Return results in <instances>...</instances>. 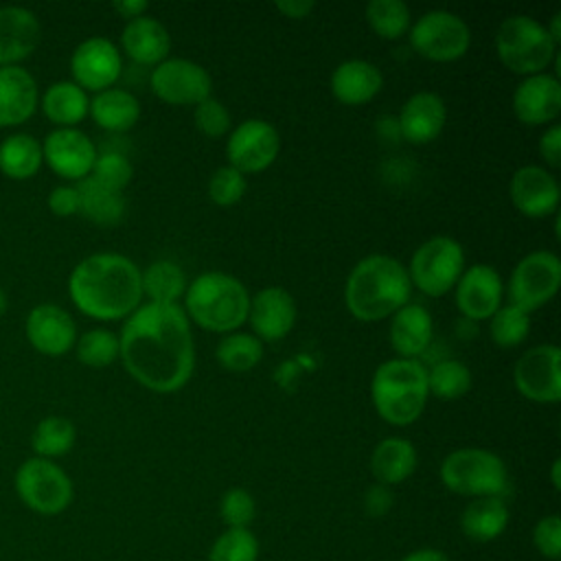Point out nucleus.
I'll return each instance as SVG.
<instances>
[{"label":"nucleus","instance_id":"nucleus-18","mask_svg":"<svg viewBox=\"0 0 561 561\" xmlns=\"http://www.w3.org/2000/svg\"><path fill=\"white\" fill-rule=\"evenodd\" d=\"M26 340L48 357L66 355L77 342V324L72 316L53 302L35 305L26 316Z\"/></svg>","mask_w":561,"mask_h":561},{"label":"nucleus","instance_id":"nucleus-9","mask_svg":"<svg viewBox=\"0 0 561 561\" xmlns=\"http://www.w3.org/2000/svg\"><path fill=\"white\" fill-rule=\"evenodd\" d=\"M405 270L419 291L438 298L454 289L465 272V250L454 237L436 234L414 250Z\"/></svg>","mask_w":561,"mask_h":561},{"label":"nucleus","instance_id":"nucleus-2","mask_svg":"<svg viewBox=\"0 0 561 561\" xmlns=\"http://www.w3.org/2000/svg\"><path fill=\"white\" fill-rule=\"evenodd\" d=\"M75 307L94 320H121L140 307L138 265L118 252H96L81 259L68 278Z\"/></svg>","mask_w":561,"mask_h":561},{"label":"nucleus","instance_id":"nucleus-41","mask_svg":"<svg viewBox=\"0 0 561 561\" xmlns=\"http://www.w3.org/2000/svg\"><path fill=\"white\" fill-rule=\"evenodd\" d=\"M77 359L88 368H105L118 357V335L107 329H90L75 342Z\"/></svg>","mask_w":561,"mask_h":561},{"label":"nucleus","instance_id":"nucleus-43","mask_svg":"<svg viewBox=\"0 0 561 561\" xmlns=\"http://www.w3.org/2000/svg\"><path fill=\"white\" fill-rule=\"evenodd\" d=\"M256 515V502L241 486L228 489L219 500V517L228 528H248Z\"/></svg>","mask_w":561,"mask_h":561},{"label":"nucleus","instance_id":"nucleus-10","mask_svg":"<svg viewBox=\"0 0 561 561\" xmlns=\"http://www.w3.org/2000/svg\"><path fill=\"white\" fill-rule=\"evenodd\" d=\"M410 44L425 59L456 61L469 50L471 31L460 15L432 9L410 26Z\"/></svg>","mask_w":561,"mask_h":561},{"label":"nucleus","instance_id":"nucleus-23","mask_svg":"<svg viewBox=\"0 0 561 561\" xmlns=\"http://www.w3.org/2000/svg\"><path fill=\"white\" fill-rule=\"evenodd\" d=\"M447 121L445 101L436 92H414L401 107L397 127L412 145H427L443 131Z\"/></svg>","mask_w":561,"mask_h":561},{"label":"nucleus","instance_id":"nucleus-13","mask_svg":"<svg viewBox=\"0 0 561 561\" xmlns=\"http://www.w3.org/2000/svg\"><path fill=\"white\" fill-rule=\"evenodd\" d=\"M151 92L171 105H197L206 96H210V75L204 66L184 59V57H167L158 66H153L149 77Z\"/></svg>","mask_w":561,"mask_h":561},{"label":"nucleus","instance_id":"nucleus-34","mask_svg":"<svg viewBox=\"0 0 561 561\" xmlns=\"http://www.w3.org/2000/svg\"><path fill=\"white\" fill-rule=\"evenodd\" d=\"M79 191V215L99 224V226H114L125 215V197L118 191L105 188L92 178H83L77 184Z\"/></svg>","mask_w":561,"mask_h":561},{"label":"nucleus","instance_id":"nucleus-1","mask_svg":"<svg viewBox=\"0 0 561 561\" xmlns=\"http://www.w3.org/2000/svg\"><path fill=\"white\" fill-rule=\"evenodd\" d=\"M118 357L127 373L158 394L186 386L195 366L191 320L180 305L145 302L131 311L118 335Z\"/></svg>","mask_w":561,"mask_h":561},{"label":"nucleus","instance_id":"nucleus-27","mask_svg":"<svg viewBox=\"0 0 561 561\" xmlns=\"http://www.w3.org/2000/svg\"><path fill=\"white\" fill-rule=\"evenodd\" d=\"M383 85L381 70L366 59H346L331 72V92L340 103H368Z\"/></svg>","mask_w":561,"mask_h":561},{"label":"nucleus","instance_id":"nucleus-14","mask_svg":"<svg viewBox=\"0 0 561 561\" xmlns=\"http://www.w3.org/2000/svg\"><path fill=\"white\" fill-rule=\"evenodd\" d=\"M559 357L557 344H537L522 353L513 366V381L519 394L537 403H557L561 399Z\"/></svg>","mask_w":561,"mask_h":561},{"label":"nucleus","instance_id":"nucleus-37","mask_svg":"<svg viewBox=\"0 0 561 561\" xmlns=\"http://www.w3.org/2000/svg\"><path fill=\"white\" fill-rule=\"evenodd\" d=\"M471 388V370L460 359L436 362L427 370V390L438 399H458Z\"/></svg>","mask_w":561,"mask_h":561},{"label":"nucleus","instance_id":"nucleus-20","mask_svg":"<svg viewBox=\"0 0 561 561\" xmlns=\"http://www.w3.org/2000/svg\"><path fill=\"white\" fill-rule=\"evenodd\" d=\"M296 302L283 287H263L250 296L248 322L261 342L283 340L296 324Z\"/></svg>","mask_w":561,"mask_h":561},{"label":"nucleus","instance_id":"nucleus-3","mask_svg":"<svg viewBox=\"0 0 561 561\" xmlns=\"http://www.w3.org/2000/svg\"><path fill=\"white\" fill-rule=\"evenodd\" d=\"M410 291L412 283L401 261L388 254H368L353 265L346 278L344 302L353 318L377 322L408 305Z\"/></svg>","mask_w":561,"mask_h":561},{"label":"nucleus","instance_id":"nucleus-16","mask_svg":"<svg viewBox=\"0 0 561 561\" xmlns=\"http://www.w3.org/2000/svg\"><path fill=\"white\" fill-rule=\"evenodd\" d=\"M44 162L64 180L81 182L90 175L96 160V147L77 127H57L42 142Z\"/></svg>","mask_w":561,"mask_h":561},{"label":"nucleus","instance_id":"nucleus-22","mask_svg":"<svg viewBox=\"0 0 561 561\" xmlns=\"http://www.w3.org/2000/svg\"><path fill=\"white\" fill-rule=\"evenodd\" d=\"M42 37V24L37 15L18 4L0 7V68L20 66L33 55Z\"/></svg>","mask_w":561,"mask_h":561},{"label":"nucleus","instance_id":"nucleus-31","mask_svg":"<svg viewBox=\"0 0 561 561\" xmlns=\"http://www.w3.org/2000/svg\"><path fill=\"white\" fill-rule=\"evenodd\" d=\"M44 116L57 127H75L88 116L90 99L75 81H55L42 94Z\"/></svg>","mask_w":561,"mask_h":561},{"label":"nucleus","instance_id":"nucleus-30","mask_svg":"<svg viewBox=\"0 0 561 561\" xmlns=\"http://www.w3.org/2000/svg\"><path fill=\"white\" fill-rule=\"evenodd\" d=\"M88 112L99 127L107 131H127L140 118V103L129 90L107 88L90 99Z\"/></svg>","mask_w":561,"mask_h":561},{"label":"nucleus","instance_id":"nucleus-12","mask_svg":"<svg viewBox=\"0 0 561 561\" xmlns=\"http://www.w3.org/2000/svg\"><path fill=\"white\" fill-rule=\"evenodd\" d=\"M280 151L278 129L263 118H245L230 134L226 142V158L239 173H259L267 169Z\"/></svg>","mask_w":561,"mask_h":561},{"label":"nucleus","instance_id":"nucleus-42","mask_svg":"<svg viewBox=\"0 0 561 561\" xmlns=\"http://www.w3.org/2000/svg\"><path fill=\"white\" fill-rule=\"evenodd\" d=\"M131 175H134V167L123 153L101 151V153H96V160H94L88 178H92L94 182H99L105 188L123 193V188L131 182Z\"/></svg>","mask_w":561,"mask_h":561},{"label":"nucleus","instance_id":"nucleus-6","mask_svg":"<svg viewBox=\"0 0 561 561\" xmlns=\"http://www.w3.org/2000/svg\"><path fill=\"white\" fill-rule=\"evenodd\" d=\"M440 482L456 495L502 497L508 495V471L504 460L482 447L449 451L438 469Z\"/></svg>","mask_w":561,"mask_h":561},{"label":"nucleus","instance_id":"nucleus-4","mask_svg":"<svg viewBox=\"0 0 561 561\" xmlns=\"http://www.w3.org/2000/svg\"><path fill=\"white\" fill-rule=\"evenodd\" d=\"M250 294L245 285L226 272H204L184 291V313L197 327L213 333H232L248 320Z\"/></svg>","mask_w":561,"mask_h":561},{"label":"nucleus","instance_id":"nucleus-53","mask_svg":"<svg viewBox=\"0 0 561 561\" xmlns=\"http://www.w3.org/2000/svg\"><path fill=\"white\" fill-rule=\"evenodd\" d=\"M559 471H561V460L554 458L552 460V469H550V480H552V486L559 491L561 489V478H559Z\"/></svg>","mask_w":561,"mask_h":561},{"label":"nucleus","instance_id":"nucleus-46","mask_svg":"<svg viewBox=\"0 0 561 561\" xmlns=\"http://www.w3.org/2000/svg\"><path fill=\"white\" fill-rule=\"evenodd\" d=\"M533 546L541 557H546L550 561L561 559V519H559V515H546L535 524Z\"/></svg>","mask_w":561,"mask_h":561},{"label":"nucleus","instance_id":"nucleus-19","mask_svg":"<svg viewBox=\"0 0 561 561\" xmlns=\"http://www.w3.org/2000/svg\"><path fill=\"white\" fill-rule=\"evenodd\" d=\"M502 276L486 263H473L456 283V305L469 320H489L502 305Z\"/></svg>","mask_w":561,"mask_h":561},{"label":"nucleus","instance_id":"nucleus-28","mask_svg":"<svg viewBox=\"0 0 561 561\" xmlns=\"http://www.w3.org/2000/svg\"><path fill=\"white\" fill-rule=\"evenodd\" d=\"M508 504L502 497H473L460 513V530L469 541L489 543L508 526Z\"/></svg>","mask_w":561,"mask_h":561},{"label":"nucleus","instance_id":"nucleus-39","mask_svg":"<svg viewBox=\"0 0 561 561\" xmlns=\"http://www.w3.org/2000/svg\"><path fill=\"white\" fill-rule=\"evenodd\" d=\"M528 331H530V313H526L524 309H519L511 302L500 305L497 311L489 318L491 340L502 348L522 344L526 340Z\"/></svg>","mask_w":561,"mask_h":561},{"label":"nucleus","instance_id":"nucleus-8","mask_svg":"<svg viewBox=\"0 0 561 561\" xmlns=\"http://www.w3.org/2000/svg\"><path fill=\"white\" fill-rule=\"evenodd\" d=\"M13 489L18 500L35 515L55 517L61 515L75 497L70 476L46 458L31 456L15 469Z\"/></svg>","mask_w":561,"mask_h":561},{"label":"nucleus","instance_id":"nucleus-40","mask_svg":"<svg viewBox=\"0 0 561 561\" xmlns=\"http://www.w3.org/2000/svg\"><path fill=\"white\" fill-rule=\"evenodd\" d=\"M208 561H259V539L250 528H226L213 541Z\"/></svg>","mask_w":561,"mask_h":561},{"label":"nucleus","instance_id":"nucleus-24","mask_svg":"<svg viewBox=\"0 0 561 561\" xmlns=\"http://www.w3.org/2000/svg\"><path fill=\"white\" fill-rule=\"evenodd\" d=\"M39 103L35 77L22 66L0 68V127L26 123Z\"/></svg>","mask_w":561,"mask_h":561},{"label":"nucleus","instance_id":"nucleus-25","mask_svg":"<svg viewBox=\"0 0 561 561\" xmlns=\"http://www.w3.org/2000/svg\"><path fill=\"white\" fill-rule=\"evenodd\" d=\"M390 344L403 359H419L434 335L432 316L423 305L408 302L390 316Z\"/></svg>","mask_w":561,"mask_h":561},{"label":"nucleus","instance_id":"nucleus-15","mask_svg":"<svg viewBox=\"0 0 561 561\" xmlns=\"http://www.w3.org/2000/svg\"><path fill=\"white\" fill-rule=\"evenodd\" d=\"M123 59L116 44L103 35H92L83 39L70 57L72 81L92 92H101L114 85L121 77Z\"/></svg>","mask_w":561,"mask_h":561},{"label":"nucleus","instance_id":"nucleus-11","mask_svg":"<svg viewBox=\"0 0 561 561\" xmlns=\"http://www.w3.org/2000/svg\"><path fill=\"white\" fill-rule=\"evenodd\" d=\"M561 285V261L550 250H535L517 261L508 278L511 305L526 313L550 302Z\"/></svg>","mask_w":561,"mask_h":561},{"label":"nucleus","instance_id":"nucleus-49","mask_svg":"<svg viewBox=\"0 0 561 561\" xmlns=\"http://www.w3.org/2000/svg\"><path fill=\"white\" fill-rule=\"evenodd\" d=\"M539 156L552 169L561 164V127L552 123L539 138Z\"/></svg>","mask_w":561,"mask_h":561},{"label":"nucleus","instance_id":"nucleus-44","mask_svg":"<svg viewBox=\"0 0 561 561\" xmlns=\"http://www.w3.org/2000/svg\"><path fill=\"white\" fill-rule=\"evenodd\" d=\"M243 193H245V175L232 169L230 164L215 169V173L208 180V197L217 206H232L243 197Z\"/></svg>","mask_w":561,"mask_h":561},{"label":"nucleus","instance_id":"nucleus-33","mask_svg":"<svg viewBox=\"0 0 561 561\" xmlns=\"http://www.w3.org/2000/svg\"><path fill=\"white\" fill-rule=\"evenodd\" d=\"M142 296L156 305H178V298H184L186 291V274L184 270L167 259L149 263L140 272Z\"/></svg>","mask_w":561,"mask_h":561},{"label":"nucleus","instance_id":"nucleus-51","mask_svg":"<svg viewBox=\"0 0 561 561\" xmlns=\"http://www.w3.org/2000/svg\"><path fill=\"white\" fill-rule=\"evenodd\" d=\"M147 7H149L147 0H116V2H112V9H114L118 15L127 18V22L134 20V18L145 15Z\"/></svg>","mask_w":561,"mask_h":561},{"label":"nucleus","instance_id":"nucleus-7","mask_svg":"<svg viewBox=\"0 0 561 561\" xmlns=\"http://www.w3.org/2000/svg\"><path fill=\"white\" fill-rule=\"evenodd\" d=\"M495 50L500 61L515 75H539L557 57V44L546 24L530 15H508L495 33Z\"/></svg>","mask_w":561,"mask_h":561},{"label":"nucleus","instance_id":"nucleus-17","mask_svg":"<svg viewBox=\"0 0 561 561\" xmlns=\"http://www.w3.org/2000/svg\"><path fill=\"white\" fill-rule=\"evenodd\" d=\"M508 195L515 208L533 219L557 215L559 208V182L539 164H524L511 175Z\"/></svg>","mask_w":561,"mask_h":561},{"label":"nucleus","instance_id":"nucleus-36","mask_svg":"<svg viewBox=\"0 0 561 561\" xmlns=\"http://www.w3.org/2000/svg\"><path fill=\"white\" fill-rule=\"evenodd\" d=\"M215 357L230 373H248L263 359V342L252 333L232 331L219 340Z\"/></svg>","mask_w":561,"mask_h":561},{"label":"nucleus","instance_id":"nucleus-48","mask_svg":"<svg viewBox=\"0 0 561 561\" xmlns=\"http://www.w3.org/2000/svg\"><path fill=\"white\" fill-rule=\"evenodd\" d=\"M392 504H394V495L386 484H373L364 493V511L370 517H383L392 508Z\"/></svg>","mask_w":561,"mask_h":561},{"label":"nucleus","instance_id":"nucleus-47","mask_svg":"<svg viewBox=\"0 0 561 561\" xmlns=\"http://www.w3.org/2000/svg\"><path fill=\"white\" fill-rule=\"evenodd\" d=\"M48 208L57 217L77 215L79 213V191H77V186H70V184L55 186L48 193Z\"/></svg>","mask_w":561,"mask_h":561},{"label":"nucleus","instance_id":"nucleus-26","mask_svg":"<svg viewBox=\"0 0 561 561\" xmlns=\"http://www.w3.org/2000/svg\"><path fill=\"white\" fill-rule=\"evenodd\" d=\"M121 44L134 61L145 66H158L169 57L171 35L160 20L151 15H140L123 26Z\"/></svg>","mask_w":561,"mask_h":561},{"label":"nucleus","instance_id":"nucleus-38","mask_svg":"<svg viewBox=\"0 0 561 561\" xmlns=\"http://www.w3.org/2000/svg\"><path fill=\"white\" fill-rule=\"evenodd\" d=\"M366 22L383 39H397L410 28V9L401 0H370Z\"/></svg>","mask_w":561,"mask_h":561},{"label":"nucleus","instance_id":"nucleus-35","mask_svg":"<svg viewBox=\"0 0 561 561\" xmlns=\"http://www.w3.org/2000/svg\"><path fill=\"white\" fill-rule=\"evenodd\" d=\"M75 440H77L75 423L66 416L50 414V416H44L35 425V430L31 434V449L35 451L37 458L55 460V458L68 454L72 449Z\"/></svg>","mask_w":561,"mask_h":561},{"label":"nucleus","instance_id":"nucleus-50","mask_svg":"<svg viewBox=\"0 0 561 561\" xmlns=\"http://www.w3.org/2000/svg\"><path fill=\"white\" fill-rule=\"evenodd\" d=\"M313 7L316 4L311 0H278V2H274L276 11H280L287 18H294V20L307 18L313 11Z\"/></svg>","mask_w":561,"mask_h":561},{"label":"nucleus","instance_id":"nucleus-21","mask_svg":"<svg viewBox=\"0 0 561 561\" xmlns=\"http://www.w3.org/2000/svg\"><path fill=\"white\" fill-rule=\"evenodd\" d=\"M513 112L524 125L552 123L561 112V83L554 75L524 77L513 92Z\"/></svg>","mask_w":561,"mask_h":561},{"label":"nucleus","instance_id":"nucleus-52","mask_svg":"<svg viewBox=\"0 0 561 561\" xmlns=\"http://www.w3.org/2000/svg\"><path fill=\"white\" fill-rule=\"evenodd\" d=\"M399 561H451V559L438 548H419V550H412L410 554H405Z\"/></svg>","mask_w":561,"mask_h":561},{"label":"nucleus","instance_id":"nucleus-29","mask_svg":"<svg viewBox=\"0 0 561 561\" xmlns=\"http://www.w3.org/2000/svg\"><path fill=\"white\" fill-rule=\"evenodd\" d=\"M416 449L408 438L388 436L379 440L370 454V471L377 484H401L416 469Z\"/></svg>","mask_w":561,"mask_h":561},{"label":"nucleus","instance_id":"nucleus-5","mask_svg":"<svg viewBox=\"0 0 561 561\" xmlns=\"http://www.w3.org/2000/svg\"><path fill=\"white\" fill-rule=\"evenodd\" d=\"M427 368L419 359H386L381 362L370 381V399L377 414L390 425H410L425 410Z\"/></svg>","mask_w":561,"mask_h":561},{"label":"nucleus","instance_id":"nucleus-32","mask_svg":"<svg viewBox=\"0 0 561 561\" xmlns=\"http://www.w3.org/2000/svg\"><path fill=\"white\" fill-rule=\"evenodd\" d=\"M44 164L42 142L31 134H11L0 142V171L11 180H28Z\"/></svg>","mask_w":561,"mask_h":561},{"label":"nucleus","instance_id":"nucleus-45","mask_svg":"<svg viewBox=\"0 0 561 561\" xmlns=\"http://www.w3.org/2000/svg\"><path fill=\"white\" fill-rule=\"evenodd\" d=\"M193 118H195V127L208 138H219L230 129V112L221 101L213 96H206L195 105Z\"/></svg>","mask_w":561,"mask_h":561},{"label":"nucleus","instance_id":"nucleus-54","mask_svg":"<svg viewBox=\"0 0 561 561\" xmlns=\"http://www.w3.org/2000/svg\"><path fill=\"white\" fill-rule=\"evenodd\" d=\"M7 307H9V298H7V291L0 287V316L7 311Z\"/></svg>","mask_w":561,"mask_h":561}]
</instances>
